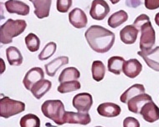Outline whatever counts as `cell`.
I'll return each instance as SVG.
<instances>
[{
  "label": "cell",
  "instance_id": "obj_22",
  "mask_svg": "<svg viewBox=\"0 0 159 127\" xmlns=\"http://www.w3.org/2000/svg\"><path fill=\"white\" fill-rule=\"evenodd\" d=\"M6 56L8 64L12 66H19L23 63V56L18 48L10 46L6 50Z\"/></svg>",
  "mask_w": 159,
  "mask_h": 127
},
{
  "label": "cell",
  "instance_id": "obj_23",
  "mask_svg": "<svg viewBox=\"0 0 159 127\" xmlns=\"http://www.w3.org/2000/svg\"><path fill=\"white\" fill-rule=\"evenodd\" d=\"M80 77V73L76 68L68 67L61 71V75L59 76V82L61 84L67 81H75L79 80Z\"/></svg>",
  "mask_w": 159,
  "mask_h": 127
},
{
  "label": "cell",
  "instance_id": "obj_19",
  "mask_svg": "<svg viewBox=\"0 0 159 127\" xmlns=\"http://www.w3.org/2000/svg\"><path fill=\"white\" fill-rule=\"evenodd\" d=\"M138 32L134 25H126L120 31L121 40L126 44H133L137 41Z\"/></svg>",
  "mask_w": 159,
  "mask_h": 127
},
{
  "label": "cell",
  "instance_id": "obj_6",
  "mask_svg": "<svg viewBox=\"0 0 159 127\" xmlns=\"http://www.w3.org/2000/svg\"><path fill=\"white\" fill-rule=\"evenodd\" d=\"M72 105L79 112L88 113L93 105V98L89 93H80L75 95Z\"/></svg>",
  "mask_w": 159,
  "mask_h": 127
},
{
  "label": "cell",
  "instance_id": "obj_35",
  "mask_svg": "<svg viewBox=\"0 0 159 127\" xmlns=\"http://www.w3.org/2000/svg\"><path fill=\"white\" fill-rule=\"evenodd\" d=\"M155 23H156V24L159 27V13H157L155 15Z\"/></svg>",
  "mask_w": 159,
  "mask_h": 127
},
{
  "label": "cell",
  "instance_id": "obj_18",
  "mask_svg": "<svg viewBox=\"0 0 159 127\" xmlns=\"http://www.w3.org/2000/svg\"><path fill=\"white\" fill-rule=\"evenodd\" d=\"M69 63V58L67 56H60L58 58L53 59L49 63L46 64L45 67V72L48 76L54 77L56 74V72L61 69L64 65H66Z\"/></svg>",
  "mask_w": 159,
  "mask_h": 127
},
{
  "label": "cell",
  "instance_id": "obj_36",
  "mask_svg": "<svg viewBox=\"0 0 159 127\" xmlns=\"http://www.w3.org/2000/svg\"><path fill=\"white\" fill-rule=\"evenodd\" d=\"M111 2V3H113V4H116V3H117L120 2V0H110Z\"/></svg>",
  "mask_w": 159,
  "mask_h": 127
},
{
  "label": "cell",
  "instance_id": "obj_8",
  "mask_svg": "<svg viewBox=\"0 0 159 127\" xmlns=\"http://www.w3.org/2000/svg\"><path fill=\"white\" fill-rule=\"evenodd\" d=\"M44 70L39 68V67H34L30 69L26 73L24 80H23V84L26 90H31V89L37 82L40 80H44Z\"/></svg>",
  "mask_w": 159,
  "mask_h": 127
},
{
  "label": "cell",
  "instance_id": "obj_34",
  "mask_svg": "<svg viewBox=\"0 0 159 127\" xmlns=\"http://www.w3.org/2000/svg\"><path fill=\"white\" fill-rule=\"evenodd\" d=\"M126 4L128 7L137 8L141 5V0H126Z\"/></svg>",
  "mask_w": 159,
  "mask_h": 127
},
{
  "label": "cell",
  "instance_id": "obj_24",
  "mask_svg": "<svg viewBox=\"0 0 159 127\" xmlns=\"http://www.w3.org/2000/svg\"><path fill=\"white\" fill-rule=\"evenodd\" d=\"M125 59L121 56H113L108 59L107 68L111 73L114 75H119L123 69Z\"/></svg>",
  "mask_w": 159,
  "mask_h": 127
},
{
  "label": "cell",
  "instance_id": "obj_12",
  "mask_svg": "<svg viewBox=\"0 0 159 127\" xmlns=\"http://www.w3.org/2000/svg\"><path fill=\"white\" fill-rule=\"evenodd\" d=\"M69 22L75 28H83L87 25V16L82 9L75 8L69 14Z\"/></svg>",
  "mask_w": 159,
  "mask_h": 127
},
{
  "label": "cell",
  "instance_id": "obj_20",
  "mask_svg": "<svg viewBox=\"0 0 159 127\" xmlns=\"http://www.w3.org/2000/svg\"><path fill=\"white\" fill-rule=\"evenodd\" d=\"M146 91V89L143 85L141 84H135L131 87H129L123 94L120 97V100L123 104H127L130 99L133 97L137 96L138 94H144Z\"/></svg>",
  "mask_w": 159,
  "mask_h": 127
},
{
  "label": "cell",
  "instance_id": "obj_29",
  "mask_svg": "<svg viewBox=\"0 0 159 127\" xmlns=\"http://www.w3.org/2000/svg\"><path fill=\"white\" fill-rule=\"evenodd\" d=\"M25 44L27 46V49L30 52H36L39 49L40 46V40L36 34L33 33H29L25 37Z\"/></svg>",
  "mask_w": 159,
  "mask_h": 127
},
{
  "label": "cell",
  "instance_id": "obj_26",
  "mask_svg": "<svg viewBox=\"0 0 159 127\" xmlns=\"http://www.w3.org/2000/svg\"><path fill=\"white\" fill-rule=\"evenodd\" d=\"M91 73L94 80H96V82L102 81L104 79L106 74V67L104 64L100 60L94 61L91 67Z\"/></svg>",
  "mask_w": 159,
  "mask_h": 127
},
{
  "label": "cell",
  "instance_id": "obj_33",
  "mask_svg": "<svg viewBox=\"0 0 159 127\" xmlns=\"http://www.w3.org/2000/svg\"><path fill=\"white\" fill-rule=\"evenodd\" d=\"M145 7L149 10H154L159 8V0H145Z\"/></svg>",
  "mask_w": 159,
  "mask_h": 127
},
{
  "label": "cell",
  "instance_id": "obj_30",
  "mask_svg": "<svg viewBox=\"0 0 159 127\" xmlns=\"http://www.w3.org/2000/svg\"><path fill=\"white\" fill-rule=\"evenodd\" d=\"M57 45L55 42H49L45 45L41 51V53L39 55V60H46L49 59L54 55L56 51Z\"/></svg>",
  "mask_w": 159,
  "mask_h": 127
},
{
  "label": "cell",
  "instance_id": "obj_2",
  "mask_svg": "<svg viewBox=\"0 0 159 127\" xmlns=\"http://www.w3.org/2000/svg\"><path fill=\"white\" fill-rule=\"evenodd\" d=\"M133 25L141 31L139 44L141 51L147 52L151 50L156 42V33L150 22V18L146 14H141L135 20Z\"/></svg>",
  "mask_w": 159,
  "mask_h": 127
},
{
  "label": "cell",
  "instance_id": "obj_10",
  "mask_svg": "<svg viewBox=\"0 0 159 127\" xmlns=\"http://www.w3.org/2000/svg\"><path fill=\"white\" fill-rule=\"evenodd\" d=\"M137 55L144 59L149 68L159 72V46L147 52L138 51Z\"/></svg>",
  "mask_w": 159,
  "mask_h": 127
},
{
  "label": "cell",
  "instance_id": "obj_27",
  "mask_svg": "<svg viewBox=\"0 0 159 127\" xmlns=\"http://www.w3.org/2000/svg\"><path fill=\"white\" fill-rule=\"evenodd\" d=\"M21 127H40V120L34 114H27L20 119Z\"/></svg>",
  "mask_w": 159,
  "mask_h": 127
},
{
  "label": "cell",
  "instance_id": "obj_15",
  "mask_svg": "<svg viewBox=\"0 0 159 127\" xmlns=\"http://www.w3.org/2000/svg\"><path fill=\"white\" fill-rule=\"evenodd\" d=\"M143 70V64L137 59H131L125 61L122 72L126 77L134 79L140 75Z\"/></svg>",
  "mask_w": 159,
  "mask_h": 127
},
{
  "label": "cell",
  "instance_id": "obj_7",
  "mask_svg": "<svg viewBox=\"0 0 159 127\" xmlns=\"http://www.w3.org/2000/svg\"><path fill=\"white\" fill-rule=\"evenodd\" d=\"M110 7L105 0H93L90 9V15L95 20L101 21L107 16Z\"/></svg>",
  "mask_w": 159,
  "mask_h": 127
},
{
  "label": "cell",
  "instance_id": "obj_28",
  "mask_svg": "<svg viewBox=\"0 0 159 127\" xmlns=\"http://www.w3.org/2000/svg\"><path fill=\"white\" fill-rule=\"evenodd\" d=\"M80 88H81V85H80V83L78 80L67 81V82L61 83L59 85V87H58V91L61 93V94H66V93H70V92L78 90Z\"/></svg>",
  "mask_w": 159,
  "mask_h": 127
},
{
  "label": "cell",
  "instance_id": "obj_4",
  "mask_svg": "<svg viewBox=\"0 0 159 127\" xmlns=\"http://www.w3.org/2000/svg\"><path fill=\"white\" fill-rule=\"evenodd\" d=\"M41 111L44 116L55 122L58 125H62L64 115L66 113L65 105L60 99H48L41 105Z\"/></svg>",
  "mask_w": 159,
  "mask_h": 127
},
{
  "label": "cell",
  "instance_id": "obj_16",
  "mask_svg": "<svg viewBox=\"0 0 159 127\" xmlns=\"http://www.w3.org/2000/svg\"><path fill=\"white\" fill-rule=\"evenodd\" d=\"M97 112L101 116L112 118V117H116L121 114V109L115 103L106 102L99 105L97 107Z\"/></svg>",
  "mask_w": 159,
  "mask_h": 127
},
{
  "label": "cell",
  "instance_id": "obj_11",
  "mask_svg": "<svg viewBox=\"0 0 159 127\" xmlns=\"http://www.w3.org/2000/svg\"><path fill=\"white\" fill-rule=\"evenodd\" d=\"M141 116L148 123H154L159 120V108L152 101L146 103L141 110Z\"/></svg>",
  "mask_w": 159,
  "mask_h": 127
},
{
  "label": "cell",
  "instance_id": "obj_9",
  "mask_svg": "<svg viewBox=\"0 0 159 127\" xmlns=\"http://www.w3.org/2000/svg\"><path fill=\"white\" fill-rule=\"evenodd\" d=\"M91 122V116L88 113L66 111V113L64 115V124L68 123V124H80L86 125L90 124Z\"/></svg>",
  "mask_w": 159,
  "mask_h": 127
},
{
  "label": "cell",
  "instance_id": "obj_37",
  "mask_svg": "<svg viewBox=\"0 0 159 127\" xmlns=\"http://www.w3.org/2000/svg\"><path fill=\"white\" fill-rule=\"evenodd\" d=\"M95 127H102V126H95Z\"/></svg>",
  "mask_w": 159,
  "mask_h": 127
},
{
  "label": "cell",
  "instance_id": "obj_25",
  "mask_svg": "<svg viewBox=\"0 0 159 127\" xmlns=\"http://www.w3.org/2000/svg\"><path fill=\"white\" fill-rule=\"evenodd\" d=\"M128 20V14H126L124 10H119L112 14L108 19V25L112 28H118L122 24L127 21Z\"/></svg>",
  "mask_w": 159,
  "mask_h": 127
},
{
  "label": "cell",
  "instance_id": "obj_1",
  "mask_svg": "<svg viewBox=\"0 0 159 127\" xmlns=\"http://www.w3.org/2000/svg\"><path fill=\"white\" fill-rule=\"evenodd\" d=\"M85 37L89 46L99 54H105L112 48L115 33L101 25H92L85 31Z\"/></svg>",
  "mask_w": 159,
  "mask_h": 127
},
{
  "label": "cell",
  "instance_id": "obj_32",
  "mask_svg": "<svg viewBox=\"0 0 159 127\" xmlns=\"http://www.w3.org/2000/svg\"><path fill=\"white\" fill-rule=\"evenodd\" d=\"M123 127H140V123L134 117H126L123 120Z\"/></svg>",
  "mask_w": 159,
  "mask_h": 127
},
{
  "label": "cell",
  "instance_id": "obj_21",
  "mask_svg": "<svg viewBox=\"0 0 159 127\" xmlns=\"http://www.w3.org/2000/svg\"><path fill=\"white\" fill-rule=\"evenodd\" d=\"M52 87V83L51 81L48 80H42L39 81L32 87L31 89V93L37 99H41L47 92L50 90V89Z\"/></svg>",
  "mask_w": 159,
  "mask_h": 127
},
{
  "label": "cell",
  "instance_id": "obj_31",
  "mask_svg": "<svg viewBox=\"0 0 159 127\" xmlns=\"http://www.w3.org/2000/svg\"><path fill=\"white\" fill-rule=\"evenodd\" d=\"M72 5V0H57L56 8L60 13H67Z\"/></svg>",
  "mask_w": 159,
  "mask_h": 127
},
{
  "label": "cell",
  "instance_id": "obj_17",
  "mask_svg": "<svg viewBox=\"0 0 159 127\" xmlns=\"http://www.w3.org/2000/svg\"><path fill=\"white\" fill-rule=\"evenodd\" d=\"M34 7V14L38 19H44L49 15L52 0H30Z\"/></svg>",
  "mask_w": 159,
  "mask_h": 127
},
{
  "label": "cell",
  "instance_id": "obj_14",
  "mask_svg": "<svg viewBox=\"0 0 159 127\" xmlns=\"http://www.w3.org/2000/svg\"><path fill=\"white\" fill-rule=\"evenodd\" d=\"M149 101H152V98L149 94H146V93L138 94L137 96L132 98L128 101L127 103L128 110L132 113L140 114L141 110L143 105Z\"/></svg>",
  "mask_w": 159,
  "mask_h": 127
},
{
  "label": "cell",
  "instance_id": "obj_3",
  "mask_svg": "<svg viewBox=\"0 0 159 127\" xmlns=\"http://www.w3.org/2000/svg\"><path fill=\"white\" fill-rule=\"evenodd\" d=\"M27 24L25 20H14L9 19L0 27V42L2 44H8L13 42L14 37L25 32Z\"/></svg>",
  "mask_w": 159,
  "mask_h": 127
},
{
  "label": "cell",
  "instance_id": "obj_5",
  "mask_svg": "<svg viewBox=\"0 0 159 127\" xmlns=\"http://www.w3.org/2000/svg\"><path fill=\"white\" fill-rule=\"evenodd\" d=\"M25 111V104L22 101L14 100L9 97H3L0 99V116L8 119Z\"/></svg>",
  "mask_w": 159,
  "mask_h": 127
},
{
  "label": "cell",
  "instance_id": "obj_13",
  "mask_svg": "<svg viewBox=\"0 0 159 127\" xmlns=\"http://www.w3.org/2000/svg\"><path fill=\"white\" fill-rule=\"evenodd\" d=\"M7 11L9 14H17L26 16L30 14V6L19 0H8L4 3Z\"/></svg>",
  "mask_w": 159,
  "mask_h": 127
}]
</instances>
